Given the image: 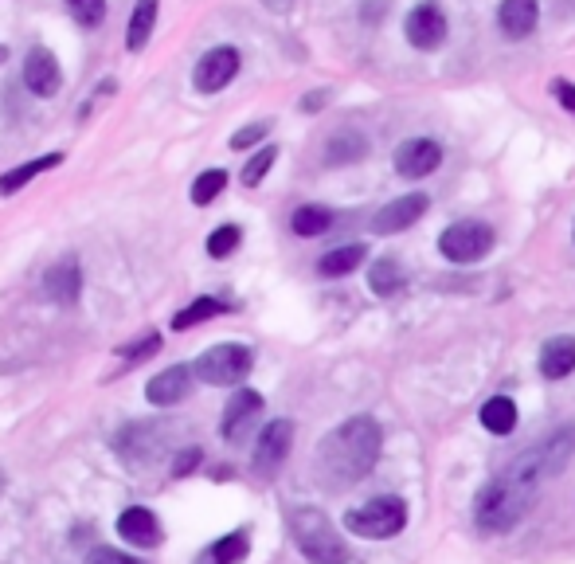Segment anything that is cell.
<instances>
[{
  "label": "cell",
  "instance_id": "cell-1",
  "mask_svg": "<svg viewBox=\"0 0 575 564\" xmlns=\"http://www.w3.org/2000/svg\"><path fill=\"white\" fill-rule=\"evenodd\" d=\"M380 423L372 416H353L341 427H333L321 447H317V459H313V470H317V482L325 490H345V486H356L360 478H368V470L376 467L380 459Z\"/></svg>",
  "mask_w": 575,
  "mask_h": 564
},
{
  "label": "cell",
  "instance_id": "cell-2",
  "mask_svg": "<svg viewBox=\"0 0 575 564\" xmlns=\"http://www.w3.org/2000/svg\"><path fill=\"white\" fill-rule=\"evenodd\" d=\"M532 494H536V486L513 478V474L493 478L474 498V525L482 533H509L513 525H521V517L529 514Z\"/></svg>",
  "mask_w": 575,
  "mask_h": 564
},
{
  "label": "cell",
  "instance_id": "cell-3",
  "mask_svg": "<svg viewBox=\"0 0 575 564\" xmlns=\"http://www.w3.org/2000/svg\"><path fill=\"white\" fill-rule=\"evenodd\" d=\"M290 533H294V545L302 549V557L310 564H345L349 561V545L345 537L337 533V525L321 510L313 506H298L290 510Z\"/></svg>",
  "mask_w": 575,
  "mask_h": 564
},
{
  "label": "cell",
  "instance_id": "cell-4",
  "mask_svg": "<svg viewBox=\"0 0 575 564\" xmlns=\"http://www.w3.org/2000/svg\"><path fill=\"white\" fill-rule=\"evenodd\" d=\"M572 455H575V423H568V427L552 431L544 443L529 447L525 455H517L505 474H513V478H521V482L536 486L540 478H556L560 470L572 463Z\"/></svg>",
  "mask_w": 575,
  "mask_h": 564
},
{
  "label": "cell",
  "instance_id": "cell-5",
  "mask_svg": "<svg viewBox=\"0 0 575 564\" xmlns=\"http://www.w3.org/2000/svg\"><path fill=\"white\" fill-rule=\"evenodd\" d=\"M403 525H407V506L396 494L372 498V502H364V506L345 514V529L356 533V537H368V541H388V537L403 533Z\"/></svg>",
  "mask_w": 575,
  "mask_h": 564
},
{
  "label": "cell",
  "instance_id": "cell-6",
  "mask_svg": "<svg viewBox=\"0 0 575 564\" xmlns=\"http://www.w3.org/2000/svg\"><path fill=\"white\" fill-rule=\"evenodd\" d=\"M255 357L247 345L239 341H223V345H212L208 353H200L192 361V373L200 376L204 384H216V388H227V384H239L243 376L251 373Z\"/></svg>",
  "mask_w": 575,
  "mask_h": 564
},
{
  "label": "cell",
  "instance_id": "cell-7",
  "mask_svg": "<svg viewBox=\"0 0 575 564\" xmlns=\"http://www.w3.org/2000/svg\"><path fill=\"white\" fill-rule=\"evenodd\" d=\"M439 251L450 263H478L493 251V228L482 220H458L439 235Z\"/></svg>",
  "mask_w": 575,
  "mask_h": 564
},
{
  "label": "cell",
  "instance_id": "cell-8",
  "mask_svg": "<svg viewBox=\"0 0 575 564\" xmlns=\"http://www.w3.org/2000/svg\"><path fill=\"white\" fill-rule=\"evenodd\" d=\"M239 75V51L235 47H212L200 55L196 71H192V87L200 94H216L223 91L231 79Z\"/></svg>",
  "mask_w": 575,
  "mask_h": 564
},
{
  "label": "cell",
  "instance_id": "cell-9",
  "mask_svg": "<svg viewBox=\"0 0 575 564\" xmlns=\"http://www.w3.org/2000/svg\"><path fill=\"white\" fill-rule=\"evenodd\" d=\"M161 435H165L161 423H130L122 435H114V451L130 467H145V463H153L161 455Z\"/></svg>",
  "mask_w": 575,
  "mask_h": 564
},
{
  "label": "cell",
  "instance_id": "cell-10",
  "mask_svg": "<svg viewBox=\"0 0 575 564\" xmlns=\"http://www.w3.org/2000/svg\"><path fill=\"white\" fill-rule=\"evenodd\" d=\"M403 32H407V44L411 47H419V51H439V47L446 44L450 24H446V16H443V8H439V4H419V8H411V12H407Z\"/></svg>",
  "mask_w": 575,
  "mask_h": 564
},
{
  "label": "cell",
  "instance_id": "cell-11",
  "mask_svg": "<svg viewBox=\"0 0 575 564\" xmlns=\"http://www.w3.org/2000/svg\"><path fill=\"white\" fill-rule=\"evenodd\" d=\"M439 165H443V145L431 138H407L396 149V173L407 181L431 177Z\"/></svg>",
  "mask_w": 575,
  "mask_h": 564
},
{
  "label": "cell",
  "instance_id": "cell-12",
  "mask_svg": "<svg viewBox=\"0 0 575 564\" xmlns=\"http://www.w3.org/2000/svg\"><path fill=\"white\" fill-rule=\"evenodd\" d=\"M259 412H263V396H259L255 388H239V392L227 400V412H223V423H220L223 439H227V443H243L247 431L259 420Z\"/></svg>",
  "mask_w": 575,
  "mask_h": 564
},
{
  "label": "cell",
  "instance_id": "cell-13",
  "mask_svg": "<svg viewBox=\"0 0 575 564\" xmlns=\"http://www.w3.org/2000/svg\"><path fill=\"white\" fill-rule=\"evenodd\" d=\"M290 443H294V423H290V420L266 423L263 435H259V443H255V470L270 478L274 470L286 463V455H290Z\"/></svg>",
  "mask_w": 575,
  "mask_h": 564
},
{
  "label": "cell",
  "instance_id": "cell-14",
  "mask_svg": "<svg viewBox=\"0 0 575 564\" xmlns=\"http://www.w3.org/2000/svg\"><path fill=\"white\" fill-rule=\"evenodd\" d=\"M427 196L423 192H407V196H399L392 204H384L380 212H376V220H372V232L376 235H396V232H407L423 212H427Z\"/></svg>",
  "mask_w": 575,
  "mask_h": 564
},
{
  "label": "cell",
  "instance_id": "cell-15",
  "mask_svg": "<svg viewBox=\"0 0 575 564\" xmlns=\"http://www.w3.org/2000/svg\"><path fill=\"white\" fill-rule=\"evenodd\" d=\"M192 365H173V369H165V373H157L149 384H145V400L149 404H157V408H169V404H180L188 392H192Z\"/></svg>",
  "mask_w": 575,
  "mask_h": 564
},
{
  "label": "cell",
  "instance_id": "cell-16",
  "mask_svg": "<svg viewBox=\"0 0 575 564\" xmlns=\"http://www.w3.org/2000/svg\"><path fill=\"white\" fill-rule=\"evenodd\" d=\"M59 83H63V75H59L55 55L47 47H32L28 59H24V87L32 94H40V98H51L59 91Z\"/></svg>",
  "mask_w": 575,
  "mask_h": 564
},
{
  "label": "cell",
  "instance_id": "cell-17",
  "mask_svg": "<svg viewBox=\"0 0 575 564\" xmlns=\"http://www.w3.org/2000/svg\"><path fill=\"white\" fill-rule=\"evenodd\" d=\"M47 298L51 302H59V306H75L79 302V294H83V271H79V259L75 255H67V259H59L51 271H47Z\"/></svg>",
  "mask_w": 575,
  "mask_h": 564
},
{
  "label": "cell",
  "instance_id": "cell-18",
  "mask_svg": "<svg viewBox=\"0 0 575 564\" xmlns=\"http://www.w3.org/2000/svg\"><path fill=\"white\" fill-rule=\"evenodd\" d=\"M118 533L137 545V549H153V545H161V521L157 514H149L145 506H133L126 514L118 517Z\"/></svg>",
  "mask_w": 575,
  "mask_h": 564
},
{
  "label": "cell",
  "instance_id": "cell-19",
  "mask_svg": "<svg viewBox=\"0 0 575 564\" xmlns=\"http://www.w3.org/2000/svg\"><path fill=\"white\" fill-rule=\"evenodd\" d=\"M536 16H540L536 0H501V8H497V24H501L505 40H525L536 28Z\"/></svg>",
  "mask_w": 575,
  "mask_h": 564
},
{
  "label": "cell",
  "instance_id": "cell-20",
  "mask_svg": "<svg viewBox=\"0 0 575 564\" xmlns=\"http://www.w3.org/2000/svg\"><path fill=\"white\" fill-rule=\"evenodd\" d=\"M59 165H63V153H44V157H32V161H24V165H16V169L0 173V196L20 192L24 185H32L40 173H47V169H59Z\"/></svg>",
  "mask_w": 575,
  "mask_h": 564
},
{
  "label": "cell",
  "instance_id": "cell-21",
  "mask_svg": "<svg viewBox=\"0 0 575 564\" xmlns=\"http://www.w3.org/2000/svg\"><path fill=\"white\" fill-rule=\"evenodd\" d=\"M575 369V337H552L540 349V373L548 380H564Z\"/></svg>",
  "mask_w": 575,
  "mask_h": 564
},
{
  "label": "cell",
  "instance_id": "cell-22",
  "mask_svg": "<svg viewBox=\"0 0 575 564\" xmlns=\"http://www.w3.org/2000/svg\"><path fill=\"white\" fill-rule=\"evenodd\" d=\"M368 153V138L360 130H337L325 141V165H353Z\"/></svg>",
  "mask_w": 575,
  "mask_h": 564
},
{
  "label": "cell",
  "instance_id": "cell-23",
  "mask_svg": "<svg viewBox=\"0 0 575 564\" xmlns=\"http://www.w3.org/2000/svg\"><path fill=\"white\" fill-rule=\"evenodd\" d=\"M364 255H368V247H364V243H345V247H333V251H325V255H321L317 271H321L325 279H341V275H353L356 267L364 263Z\"/></svg>",
  "mask_w": 575,
  "mask_h": 564
},
{
  "label": "cell",
  "instance_id": "cell-24",
  "mask_svg": "<svg viewBox=\"0 0 575 564\" xmlns=\"http://www.w3.org/2000/svg\"><path fill=\"white\" fill-rule=\"evenodd\" d=\"M157 4L161 0H137L130 16V32H126V47L130 51H145L149 36H153V24H157Z\"/></svg>",
  "mask_w": 575,
  "mask_h": 564
},
{
  "label": "cell",
  "instance_id": "cell-25",
  "mask_svg": "<svg viewBox=\"0 0 575 564\" xmlns=\"http://www.w3.org/2000/svg\"><path fill=\"white\" fill-rule=\"evenodd\" d=\"M482 427L489 435H509L517 427V404L509 396H493L482 404Z\"/></svg>",
  "mask_w": 575,
  "mask_h": 564
},
{
  "label": "cell",
  "instance_id": "cell-26",
  "mask_svg": "<svg viewBox=\"0 0 575 564\" xmlns=\"http://www.w3.org/2000/svg\"><path fill=\"white\" fill-rule=\"evenodd\" d=\"M290 228H294V235H302V239H313V235L333 228V212L321 208V204H302V208L290 216Z\"/></svg>",
  "mask_w": 575,
  "mask_h": 564
},
{
  "label": "cell",
  "instance_id": "cell-27",
  "mask_svg": "<svg viewBox=\"0 0 575 564\" xmlns=\"http://www.w3.org/2000/svg\"><path fill=\"white\" fill-rule=\"evenodd\" d=\"M220 314H227V302H220V298H196L192 306H184L177 318H173V329H192L200 326V322H208V318H220Z\"/></svg>",
  "mask_w": 575,
  "mask_h": 564
},
{
  "label": "cell",
  "instance_id": "cell-28",
  "mask_svg": "<svg viewBox=\"0 0 575 564\" xmlns=\"http://www.w3.org/2000/svg\"><path fill=\"white\" fill-rule=\"evenodd\" d=\"M368 286H372V294H380V298L396 294L399 286H403V271H399L396 259H380V263H372V271H368Z\"/></svg>",
  "mask_w": 575,
  "mask_h": 564
},
{
  "label": "cell",
  "instance_id": "cell-29",
  "mask_svg": "<svg viewBox=\"0 0 575 564\" xmlns=\"http://www.w3.org/2000/svg\"><path fill=\"white\" fill-rule=\"evenodd\" d=\"M247 549H251V541H247V533L239 529V533H227L223 541H216L208 557H212L216 564H239L243 557H247Z\"/></svg>",
  "mask_w": 575,
  "mask_h": 564
},
{
  "label": "cell",
  "instance_id": "cell-30",
  "mask_svg": "<svg viewBox=\"0 0 575 564\" xmlns=\"http://www.w3.org/2000/svg\"><path fill=\"white\" fill-rule=\"evenodd\" d=\"M223 185H227V173L223 169H208V173H200L196 177V185H192V204H212L216 196L223 192Z\"/></svg>",
  "mask_w": 575,
  "mask_h": 564
},
{
  "label": "cell",
  "instance_id": "cell-31",
  "mask_svg": "<svg viewBox=\"0 0 575 564\" xmlns=\"http://www.w3.org/2000/svg\"><path fill=\"white\" fill-rule=\"evenodd\" d=\"M274 157H278V149L274 145H263L247 165H243V185L247 188H259L263 185V177L270 173V165H274Z\"/></svg>",
  "mask_w": 575,
  "mask_h": 564
},
{
  "label": "cell",
  "instance_id": "cell-32",
  "mask_svg": "<svg viewBox=\"0 0 575 564\" xmlns=\"http://www.w3.org/2000/svg\"><path fill=\"white\" fill-rule=\"evenodd\" d=\"M239 239H243V232L235 224H223V228H216V232L208 235V255L212 259H227L239 247Z\"/></svg>",
  "mask_w": 575,
  "mask_h": 564
},
{
  "label": "cell",
  "instance_id": "cell-33",
  "mask_svg": "<svg viewBox=\"0 0 575 564\" xmlns=\"http://www.w3.org/2000/svg\"><path fill=\"white\" fill-rule=\"evenodd\" d=\"M67 8L83 28H98L106 20V0H67Z\"/></svg>",
  "mask_w": 575,
  "mask_h": 564
},
{
  "label": "cell",
  "instance_id": "cell-34",
  "mask_svg": "<svg viewBox=\"0 0 575 564\" xmlns=\"http://www.w3.org/2000/svg\"><path fill=\"white\" fill-rule=\"evenodd\" d=\"M161 349V333H145V337H137L130 349H122V357L126 361H141V357H153Z\"/></svg>",
  "mask_w": 575,
  "mask_h": 564
},
{
  "label": "cell",
  "instance_id": "cell-35",
  "mask_svg": "<svg viewBox=\"0 0 575 564\" xmlns=\"http://www.w3.org/2000/svg\"><path fill=\"white\" fill-rule=\"evenodd\" d=\"M266 134H270V122H255V126H247V130L231 134V149H251V145H259Z\"/></svg>",
  "mask_w": 575,
  "mask_h": 564
},
{
  "label": "cell",
  "instance_id": "cell-36",
  "mask_svg": "<svg viewBox=\"0 0 575 564\" xmlns=\"http://www.w3.org/2000/svg\"><path fill=\"white\" fill-rule=\"evenodd\" d=\"M87 564H141L130 553H118V549H94Z\"/></svg>",
  "mask_w": 575,
  "mask_h": 564
},
{
  "label": "cell",
  "instance_id": "cell-37",
  "mask_svg": "<svg viewBox=\"0 0 575 564\" xmlns=\"http://www.w3.org/2000/svg\"><path fill=\"white\" fill-rule=\"evenodd\" d=\"M552 94L560 98L564 110H572L575 114V83H568V79H552Z\"/></svg>",
  "mask_w": 575,
  "mask_h": 564
},
{
  "label": "cell",
  "instance_id": "cell-38",
  "mask_svg": "<svg viewBox=\"0 0 575 564\" xmlns=\"http://www.w3.org/2000/svg\"><path fill=\"white\" fill-rule=\"evenodd\" d=\"M114 87H118L114 79H102V83H98V91H94V102H90V106H83L79 114H83V118H87V114H94V106H98V102H106V98L114 94Z\"/></svg>",
  "mask_w": 575,
  "mask_h": 564
},
{
  "label": "cell",
  "instance_id": "cell-39",
  "mask_svg": "<svg viewBox=\"0 0 575 564\" xmlns=\"http://www.w3.org/2000/svg\"><path fill=\"white\" fill-rule=\"evenodd\" d=\"M325 102H329V91H310L302 98V110H306V114H317Z\"/></svg>",
  "mask_w": 575,
  "mask_h": 564
},
{
  "label": "cell",
  "instance_id": "cell-40",
  "mask_svg": "<svg viewBox=\"0 0 575 564\" xmlns=\"http://www.w3.org/2000/svg\"><path fill=\"white\" fill-rule=\"evenodd\" d=\"M196 463H200V451H196V447H192V451H184V455H180L177 459V470H173V474H192V467H196Z\"/></svg>",
  "mask_w": 575,
  "mask_h": 564
},
{
  "label": "cell",
  "instance_id": "cell-41",
  "mask_svg": "<svg viewBox=\"0 0 575 564\" xmlns=\"http://www.w3.org/2000/svg\"><path fill=\"white\" fill-rule=\"evenodd\" d=\"M380 12H388V0H372V4L364 8V20H376Z\"/></svg>",
  "mask_w": 575,
  "mask_h": 564
},
{
  "label": "cell",
  "instance_id": "cell-42",
  "mask_svg": "<svg viewBox=\"0 0 575 564\" xmlns=\"http://www.w3.org/2000/svg\"><path fill=\"white\" fill-rule=\"evenodd\" d=\"M270 12H290L294 8V0H263Z\"/></svg>",
  "mask_w": 575,
  "mask_h": 564
},
{
  "label": "cell",
  "instance_id": "cell-43",
  "mask_svg": "<svg viewBox=\"0 0 575 564\" xmlns=\"http://www.w3.org/2000/svg\"><path fill=\"white\" fill-rule=\"evenodd\" d=\"M4 59H8V47L0 44V63H4Z\"/></svg>",
  "mask_w": 575,
  "mask_h": 564
}]
</instances>
